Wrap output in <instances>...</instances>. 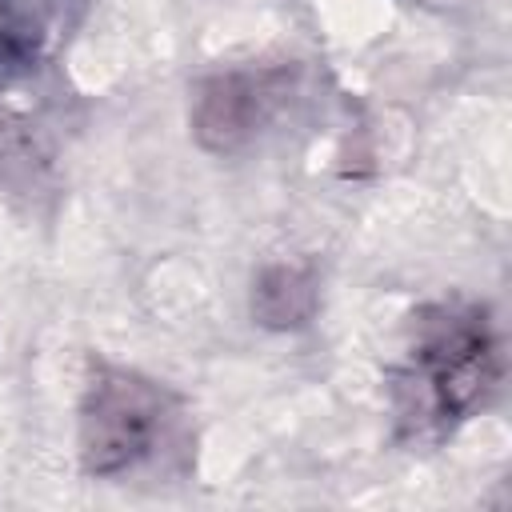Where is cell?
<instances>
[{"label":"cell","mask_w":512,"mask_h":512,"mask_svg":"<svg viewBox=\"0 0 512 512\" xmlns=\"http://www.w3.org/2000/svg\"><path fill=\"white\" fill-rule=\"evenodd\" d=\"M320 308L316 272L308 264H264L252 280V320L268 332H296L312 324Z\"/></svg>","instance_id":"277c9868"},{"label":"cell","mask_w":512,"mask_h":512,"mask_svg":"<svg viewBox=\"0 0 512 512\" xmlns=\"http://www.w3.org/2000/svg\"><path fill=\"white\" fill-rule=\"evenodd\" d=\"M172 400L132 368L92 364L80 396V468L96 480L120 476L148 460L164 436Z\"/></svg>","instance_id":"6da1fadb"},{"label":"cell","mask_w":512,"mask_h":512,"mask_svg":"<svg viewBox=\"0 0 512 512\" xmlns=\"http://www.w3.org/2000/svg\"><path fill=\"white\" fill-rule=\"evenodd\" d=\"M428 408L440 420H468L500 384V344L484 312H440L416 348Z\"/></svg>","instance_id":"7a4b0ae2"},{"label":"cell","mask_w":512,"mask_h":512,"mask_svg":"<svg viewBox=\"0 0 512 512\" xmlns=\"http://www.w3.org/2000/svg\"><path fill=\"white\" fill-rule=\"evenodd\" d=\"M268 112V92L264 80L252 72H216L208 80H200L196 96H192V136L204 152H240L256 128L264 124Z\"/></svg>","instance_id":"3957f363"}]
</instances>
